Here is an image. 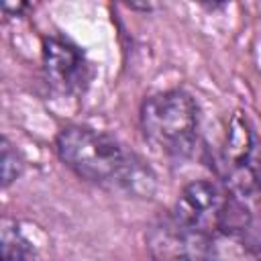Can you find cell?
Returning <instances> with one entry per match:
<instances>
[{
    "instance_id": "cell-6",
    "label": "cell",
    "mask_w": 261,
    "mask_h": 261,
    "mask_svg": "<svg viewBox=\"0 0 261 261\" xmlns=\"http://www.w3.org/2000/svg\"><path fill=\"white\" fill-rule=\"evenodd\" d=\"M35 251L31 243L16 228L2 230V261H33Z\"/></svg>"
},
{
    "instance_id": "cell-5",
    "label": "cell",
    "mask_w": 261,
    "mask_h": 261,
    "mask_svg": "<svg viewBox=\"0 0 261 261\" xmlns=\"http://www.w3.org/2000/svg\"><path fill=\"white\" fill-rule=\"evenodd\" d=\"M45 80L61 96H80L90 84V63L82 49L67 39L49 37L43 41Z\"/></svg>"
},
{
    "instance_id": "cell-4",
    "label": "cell",
    "mask_w": 261,
    "mask_h": 261,
    "mask_svg": "<svg viewBox=\"0 0 261 261\" xmlns=\"http://www.w3.org/2000/svg\"><path fill=\"white\" fill-rule=\"evenodd\" d=\"M147 249L155 261H216L212 239L186 226L171 212L151 224Z\"/></svg>"
},
{
    "instance_id": "cell-7",
    "label": "cell",
    "mask_w": 261,
    "mask_h": 261,
    "mask_svg": "<svg viewBox=\"0 0 261 261\" xmlns=\"http://www.w3.org/2000/svg\"><path fill=\"white\" fill-rule=\"evenodd\" d=\"M22 171V159L18 157L16 149H12V145L4 139L2 141V184L8 186L12 184Z\"/></svg>"
},
{
    "instance_id": "cell-1",
    "label": "cell",
    "mask_w": 261,
    "mask_h": 261,
    "mask_svg": "<svg viewBox=\"0 0 261 261\" xmlns=\"http://www.w3.org/2000/svg\"><path fill=\"white\" fill-rule=\"evenodd\" d=\"M55 147L59 159L90 184L137 198H149L155 190L151 167L102 130L80 124L67 126L57 135Z\"/></svg>"
},
{
    "instance_id": "cell-3",
    "label": "cell",
    "mask_w": 261,
    "mask_h": 261,
    "mask_svg": "<svg viewBox=\"0 0 261 261\" xmlns=\"http://www.w3.org/2000/svg\"><path fill=\"white\" fill-rule=\"evenodd\" d=\"M214 165L232 196L249 198L261 190V153L247 116L234 112L228 118Z\"/></svg>"
},
{
    "instance_id": "cell-2",
    "label": "cell",
    "mask_w": 261,
    "mask_h": 261,
    "mask_svg": "<svg viewBox=\"0 0 261 261\" xmlns=\"http://www.w3.org/2000/svg\"><path fill=\"white\" fill-rule=\"evenodd\" d=\"M141 128L159 153L184 159L198 139V106L184 90L153 94L141 106Z\"/></svg>"
}]
</instances>
